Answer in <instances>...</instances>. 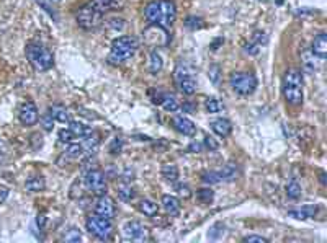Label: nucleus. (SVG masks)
<instances>
[{"label": "nucleus", "instance_id": "nucleus-14", "mask_svg": "<svg viewBox=\"0 0 327 243\" xmlns=\"http://www.w3.org/2000/svg\"><path fill=\"white\" fill-rule=\"evenodd\" d=\"M94 209H95L97 216H102V217L110 219V220L113 219V216H115V203L111 201V198H107L105 194H103V196L97 201Z\"/></svg>", "mask_w": 327, "mask_h": 243}, {"label": "nucleus", "instance_id": "nucleus-28", "mask_svg": "<svg viewBox=\"0 0 327 243\" xmlns=\"http://www.w3.org/2000/svg\"><path fill=\"white\" fill-rule=\"evenodd\" d=\"M161 105H162L164 109H167V111H177V109H180V105H178L177 98H175V96H172V95H167V96L164 95Z\"/></svg>", "mask_w": 327, "mask_h": 243}, {"label": "nucleus", "instance_id": "nucleus-15", "mask_svg": "<svg viewBox=\"0 0 327 243\" xmlns=\"http://www.w3.org/2000/svg\"><path fill=\"white\" fill-rule=\"evenodd\" d=\"M124 0H90L88 5H92L97 12H100L102 15L111 10H121Z\"/></svg>", "mask_w": 327, "mask_h": 243}, {"label": "nucleus", "instance_id": "nucleus-27", "mask_svg": "<svg viewBox=\"0 0 327 243\" xmlns=\"http://www.w3.org/2000/svg\"><path fill=\"white\" fill-rule=\"evenodd\" d=\"M205 106H206L208 113H219V111H222V108H224L222 101L219 98H214V96H210V98L206 100Z\"/></svg>", "mask_w": 327, "mask_h": 243}, {"label": "nucleus", "instance_id": "nucleus-42", "mask_svg": "<svg viewBox=\"0 0 327 243\" xmlns=\"http://www.w3.org/2000/svg\"><path fill=\"white\" fill-rule=\"evenodd\" d=\"M110 152H111V154H120V152H121V141H120V139H115L113 144L110 145Z\"/></svg>", "mask_w": 327, "mask_h": 243}, {"label": "nucleus", "instance_id": "nucleus-45", "mask_svg": "<svg viewBox=\"0 0 327 243\" xmlns=\"http://www.w3.org/2000/svg\"><path fill=\"white\" fill-rule=\"evenodd\" d=\"M189 150L190 152H200L201 150V145L200 144H192V145H189Z\"/></svg>", "mask_w": 327, "mask_h": 243}, {"label": "nucleus", "instance_id": "nucleus-1", "mask_svg": "<svg viewBox=\"0 0 327 243\" xmlns=\"http://www.w3.org/2000/svg\"><path fill=\"white\" fill-rule=\"evenodd\" d=\"M144 17L149 23L161 25L164 28H170L175 22L177 9L172 0H156L146 5Z\"/></svg>", "mask_w": 327, "mask_h": 243}, {"label": "nucleus", "instance_id": "nucleus-30", "mask_svg": "<svg viewBox=\"0 0 327 243\" xmlns=\"http://www.w3.org/2000/svg\"><path fill=\"white\" fill-rule=\"evenodd\" d=\"M287 196H288L290 199H293V201L300 199V198H301V186L298 185L296 181H291V183L287 186Z\"/></svg>", "mask_w": 327, "mask_h": 243}, {"label": "nucleus", "instance_id": "nucleus-13", "mask_svg": "<svg viewBox=\"0 0 327 243\" xmlns=\"http://www.w3.org/2000/svg\"><path fill=\"white\" fill-rule=\"evenodd\" d=\"M236 176V166L231 163L227 165L224 170L221 171H206L203 173V181L206 183H211V185H216V183H222V181H229Z\"/></svg>", "mask_w": 327, "mask_h": 243}, {"label": "nucleus", "instance_id": "nucleus-17", "mask_svg": "<svg viewBox=\"0 0 327 243\" xmlns=\"http://www.w3.org/2000/svg\"><path fill=\"white\" fill-rule=\"evenodd\" d=\"M173 126H175V129L178 133H182L183 136L193 137L197 134V126H195V123L186 119V117H175V119H173Z\"/></svg>", "mask_w": 327, "mask_h": 243}, {"label": "nucleus", "instance_id": "nucleus-7", "mask_svg": "<svg viewBox=\"0 0 327 243\" xmlns=\"http://www.w3.org/2000/svg\"><path fill=\"white\" fill-rule=\"evenodd\" d=\"M143 39H144V43L151 47H165L170 43V34L167 31V28L156 25V23H151L143 31Z\"/></svg>", "mask_w": 327, "mask_h": 243}, {"label": "nucleus", "instance_id": "nucleus-25", "mask_svg": "<svg viewBox=\"0 0 327 243\" xmlns=\"http://www.w3.org/2000/svg\"><path fill=\"white\" fill-rule=\"evenodd\" d=\"M50 113H51L54 121H59V123H67L69 121V113L62 105H53L51 109H50Z\"/></svg>", "mask_w": 327, "mask_h": 243}, {"label": "nucleus", "instance_id": "nucleus-46", "mask_svg": "<svg viewBox=\"0 0 327 243\" xmlns=\"http://www.w3.org/2000/svg\"><path fill=\"white\" fill-rule=\"evenodd\" d=\"M0 191H2V193H0V203H2V201H4L7 196H9V190H0Z\"/></svg>", "mask_w": 327, "mask_h": 243}, {"label": "nucleus", "instance_id": "nucleus-3", "mask_svg": "<svg viewBox=\"0 0 327 243\" xmlns=\"http://www.w3.org/2000/svg\"><path fill=\"white\" fill-rule=\"evenodd\" d=\"M139 46H141V41L136 36H120L111 43V54L108 59L113 64L126 62L137 52Z\"/></svg>", "mask_w": 327, "mask_h": 243}, {"label": "nucleus", "instance_id": "nucleus-39", "mask_svg": "<svg viewBox=\"0 0 327 243\" xmlns=\"http://www.w3.org/2000/svg\"><path fill=\"white\" fill-rule=\"evenodd\" d=\"M205 145H206V149H210V150H216V149L219 147V142H218L214 137L206 136V137H205Z\"/></svg>", "mask_w": 327, "mask_h": 243}, {"label": "nucleus", "instance_id": "nucleus-8", "mask_svg": "<svg viewBox=\"0 0 327 243\" xmlns=\"http://www.w3.org/2000/svg\"><path fill=\"white\" fill-rule=\"evenodd\" d=\"M102 13L97 12L92 5H82L80 9L75 12V20H77L79 26L82 30H95L102 23Z\"/></svg>", "mask_w": 327, "mask_h": 243}, {"label": "nucleus", "instance_id": "nucleus-34", "mask_svg": "<svg viewBox=\"0 0 327 243\" xmlns=\"http://www.w3.org/2000/svg\"><path fill=\"white\" fill-rule=\"evenodd\" d=\"M185 26L190 28V30H200L203 26V20L198 17H189L185 20Z\"/></svg>", "mask_w": 327, "mask_h": 243}, {"label": "nucleus", "instance_id": "nucleus-36", "mask_svg": "<svg viewBox=\"0 0 327 243\" xmlns=\"http://www.w3.org/2000/svg\"><path fill=\"white\" fill-rule=\"evenodd\" d=\"M41 126H43V129L46 131V133H50V131H53V124H54V119H53V116L51 113H46L44 116H41Z\"/></svg>", "mask_w": 327, "mask_h": 243}, {"label": "nucleus", "instance_id": "nucleus-6", "mask_svg": "<svg viewBox=\"0 0 327 243\" xmlns=\"http://www.w3.org/2000/svg\"><path fill=\"white\" fill-rule=\"evenodd\" d=\"M229 82H231V87L234 92L241 96L252 95L257 88V79L250 72H234Z\"/></svg>", "mask_w": 327, "mask_h": 243}, {"label": "nucleus", "instance_id": "nucleus-20", "mask_svg": "<svg viewBox=\"0 0 327 243\" xmlns=\"http://www.w3.org/2000/svg\"><path fill=\"white\" fill-rule=\"evenodd\" d=\"M162 204H164V209L167 211L169 216H172V217L180 216V203H178L177 198L165 194V196H162Z\"/></svg>", "mask_w": 327, "mask_h": 243}, {"label": "nucleus", "instance_id": "nucleus-44", "mask_svg": "<svg viewBox=\"0 0 327 243\" xmlns=\"http://www.w3.org/2000/svg\"><path fill=\"white\" fill-rule=\"evenodd\" d=\"M180 108H182V109L185 111V113H193V111H195V108H197V106H195V103H190V101H186L185 105H183V106H180Z\"/></svg>", "mask_w": 327, "mask_h": 243}, {"label": "nucleus", "instance_id": "nucleus-38", "mask_svg": "<svg viewBox=\"0 0 327 243\" xmlns=\"http://www.w3.org/2000/svg\"><path fill=\"white\" fill-rule=\"evenodd\" d=\"M246 51L250 54V55H255V54H259V51H260V44L257 43V41H250V43L246 46Z\"/></svg>", "mask_w": 327, "mask_h": 243}, {"label": "nucleus", "instance_id": "nucleus-22", "mask_svg": "<svg viewBox=\"0 0 327 243\" xmlns=\"http://www.w3.org/2000/svg\"><path fill=\"white\" fill-rule=\"evenodd\" d=\"M161 173H162L165 181H169V183H177L178 181L180 173H178V168L175 165H164Z\"/></svg>", "mask_w": 327, "mask_h": 243}, {"label": "nucleus", "instance_id": "nucleus-12", "mask_svg": "<svg viewBox=\"0 0 327 243\" xmlns=\"http://www.w3.org/2000/svg\"><path fill=\"white\" fill-rule=\"evenodd\" d=\"M18 117H20V123H22L23 126H34L39 119V113H38L36 105L31 101H25L23 105L20 106Z\"/></svg>", "mask_w": 327, "mask_h": 243}, {"label": "nucleus", "instance_id": "nucleus-37", "mask_svg": "<svg viewBox=\"0 0 327 243\" xmlns=\"http://www.w3.org/2000/svg\"><path fill=\"white\" fill-rule=\"evenodd\" d=\"M64 240L66 241H80L82 240V235L77 228H71L66 235H64Z\"/></svg>", "mask_w": 327, "mask_h": 243}, {"label": "nucleus", "instance_id": "nucleus-40", "mask_svg": "<svg viewBox=\"0 0 327 243\" xmlns=\"http://www.w3.org/2000/svg\"><path fill=\"white\" fill-rule=\"evenodd\" d=\"M175 190H178V194H180L182 198H190V194H192L190 190H189V186H186V185H178V183H177V185H175Z\"/></svg>", "mask_w": 327, "mask_h": 243}, {"label": "nucleus", "instance_id": "nucleus-41", "mask_svg": "<svg viewBox=\"0 0 327 243\" xmlns=\"http://www.w3.org/2000/svg\"><path fill=\"white\" fill-rule=\"evenodd\" d=\"M244 241H249V243H268L267 238L259 237V235H249V237L244 238Z\"/></svg>", "mask_w": 327, "mask_h": 243}, {"label": "nucleus", "instance_id": "nucleus-31", "mask_svg": "<svg viewBox=\"0 0 327 243\" xmlns=\"http://www.w3.org/2000/svg\"><path fill=\"white\" fill-rule=\"evenodd\" d=\"M197 196H198V201L200 203H205V204H210L213 198H214V193L210 190V188H201L197 191Z\"/></svg>", "mask_w": 327, "mask_h": 243}, {"label": "nucleus", "instance_id": "nucleus-16", "mask_svg": "<svg viewBox=\"0 0 327 243\" xmlns=\"http://www.w3.org/2000/svg\"><path fill=\"white\" fill-rule=\"evenodd\" d=\"M311 51L317 59L325 60V57H327V36H325V33H319L314 38Z\"/></svg>", "mask_w": 327, "mask_h": 243}, {"label": "nucleus", "instance_id": "nucleus-5", "mask_svg": "<svg viewBox=\"0 0 327 243\" xmlns=\"http://www.w3.org/2000/svg\"><path fill=\"white\" fill-rule=\"evenodd\" d=\"M173 79H175L180 92L183 95L190 96L197 92V79H195L192 69L186 67L185 64H180L175 67V71H173Z\"/></svg>", "mask_w": 327, "mask_h": 243}, {"label": "nucleus", "instance_id": "nucleus-2", "mask_svg": "<svg viewBox=\"0 0 327 243\" xmlns=\"http://www.w3.org/2000/svg\"><path fill=\"white\" fill-rule=\"evenodd\" d=\"M283 96L291 106H300L303 103V75L298 69H288L285 72Z\"/></svg>", "mask_w": 327, "mask_h": 243}, {"label": "nucleus", "instance_id": "nucleus-19", "mask_svg": "<svg viewBox=\"0 0 327 243\" xmlns=\"http://www.w3.org/2000/svg\"><path fill=\"white\" fill-rule=\"evenodd\" d=\"M210 126L214 131V134H218L219 137H227L229 134H231V131H232L231 123H229L227 119H224V117H219V119L211 121Z\"/></svg>", "mask_w": 327, "mask_h": 243}, {"label": "nucleus", "instance_id": "nucleus-10", "mask_svg": "<svg viewBox=\"0 0 327 243\" xmlns=\"http://www.w3.org/2000/svg\"><path fill=\"white\" fill-rule=\"evenodd\" d=\"M83 183L94 194H99V196L107 194V176L102 170H88L83 176Z\"/></svg>", "mask_w": 327, "mask_h": 243}, {"label": "nucleus", "instance_id": "nucleus-26", "mask_svg": "<svg viewBox=\"0 0 327 243\" xmlns=\"http://www.w3.org/2000/svg\"><path fill=\"white\" fill-rule=\"evenodd\" d=\"M161 69H162V57L159 55V52L152 51L149 55V71H151V74L156 75V74L161 72Z\"/></svg>", "mask_w": 327, "mask_h": 243}, {"label": "nucleus", "instance_id": "nucleus-24", "mask_svg": "<svg viewBox=\"0 0 327 243\" xmlns=\"http://www.w3.org/2000/svg\"><path fill=\"white\" fill-rule=\"evenodd\" d=\"M69 129H71L72 133L75 134V137H87V136H90L94 133L90 126H85V124L77 123V121H72L71 124H69Z\"/></svg>", "mask_w": 327, "mask_h": 243}, {"label": "nucleus", "instance_id": "nucleus-32", "mask_svg": "<svg viewBox=\"0 0 327 243\" xmlns=\"http://www.w3.org/2000/svg\"><path fill=\"white\" fill-rule=\"evenodd\" d=\"M133 190L129 188L128 185H123L120 186V190H118V198H120V201H123V203H128V201L133 199Z\"/></svg>", "mask_w": 327, "mask_h": 243}, {"label": "nucleus", "instance_id": "nucleus-11", "mask_svg": "<svg viewBox=\"0 0 327 243\" xmlns=\"http://www.w3.org/2000/svg\"><path fill=\"white\" fill-rule=\"evenodd\" d=\"M121 235H123V238L131 240V241H144L146 238H148V230H146V227L141 224V222L131 220V222H126V224L123 225Z\"/></svg>", "mask_w": 327, "mask_h": 243}, {"label": "nucleus", "instance_id": "nucleus-47", "mask_svg": "<svg viewBox=\"0 0 327 243\" xmlns=\"http://www.w3.org/2000/svg\"><path fill=\"white\" fill-rule=\"evenodd\" d=\"M53 2H59V0H53Z\"/></svg>", "mask_w": 327, "mask_h": 243}, {"label": "nucleus", "instance_id": "nucleus-43", "mask_svg": "<svg viewBox=\"0 0 327 243\" xmlns=\"http://www.w3.org/2000/svg\"><path fill=\"white\" fill-rule=\"evenodd\" d=\"M36 224H38V227H39V230H43V228L46 227V216H44V214H38Z\"/></svg>", "mask_w": 327, "mask_h": 243}, {"label": "nucleus", "instance_id": "nucleus-9", "mask_svg": "<svg viewBox=\"0 0 327 243\" xmlns=\"http://www.w3.org/2000/svg\"><path fill=\"white\" fill-rule=\"evenodd\" d=\"M87 230L99 237L102 240H107L113 235V224H111L110 219H105L102 216H90L87 219Z\"/></svg>", "mask_w": 327, "mask_h": 243}, {"label": "nucleus", "instance_id": "nucleus-35", "mask_svg": "<svg viewBox=\"0 0 327 243\" xmlns=\"http://www.w3.org/2000/svg\"><path fill=\"white\" fill-rule=\"evenodd\" d=\"M58 137H59V141H61V142H67V144H69V142H72L74 139H77L71 129H61V131H59V134H58Z\"/></svg>", "mask_w": 327, "mask_h": 243}, {"label": "nucleus", "instance_id": "nucleus-33", "mask_svg": "<svg viewBox=\"0 0 327 243\" xmlns=\"http://www.w3.org/2000/svg\"><path fill=\"white\" fill-rule=\"evenodd\" d=\"M208 77H210V80L214 83V85H219L221 83V69L219 66H211L210 67V72H208Z\"/></svg>", "mask_w": 327, "mask_h": 243}, {"label": "nucleus", "instance_id": "nucleus-4", "mask_svg": "<svg viewBox=\"0 0 327 243\" xmlns=\"http://www.w3.org/2000/svg\"><path fill=\"white\" fill-rule=\"evenodd\" d=\"M26 57L30 60V64L39 72L50 71L54 66V57L50 49H46L44 46H41L38 43H30L26 46Z\"/></svg>", "mask_w": 327, "mask_h": 243}, {"label": "nucleus", "instance_id": "nucleus-29", "mask_svg": "<svg viewBox=\"0 0 327 243\" xmlns=\"http://www.w3.org/2000/svg\"><path fill=\"white\" fill-rule=\"evenodd\" d=\"M66 155L69 157V158H79V157H82L83 155V145H80V144H69V147L66 149Z\"/></svg>", "mask_w": 327, "mask_h": 243}, {"label": "nucleus", "instance_id": "nucleus-23", "mask_svg": "<svg viewBox=\"0 0 327 243\" xmlns=\"http://www.w3.org/2000/svg\"><path fill=\"white\" fill-rule=\"evenodd\" d=\"M139 211H141L144 216L152 217V216H156V214L159 212V206L151 199H143L141 203H139Z\"/></svg>", "mask_w": 327, "mask_h": 243}, {"label": "nucleus", "instance_id": "nucleus-21", "mask_svg": "<svg viewBox=\"0 0 327 243\" xmlns=\"http://www.w3.org/2000/svg\"><path fill=\"white\" fill-rule=\"evenodd\" d=\"M44 186H46V183H44V179L41 176H31V178L26 179L25 190L30 191V193H38V191H43Z\"/></svg>", "mask_w": 327, "mask_h": 243}, {"label": "nucleus", "instance_id": "nucleus-18", "mask_svg": "<svg viewBox=\"0 0 327 243\" xmlns=\"http://www.w3.org/2000/svg\"><path fill=\"white\" fill-rule=\"evenodd\" d=\"M319 211V207L314 206V204H308V206H303L301 209H296V211H290L288 216L293 217V219H298V220H306V219H311L314 217Z\"/></svg>", "mask_w": 327, "mask_h": 243}]
</instances>
